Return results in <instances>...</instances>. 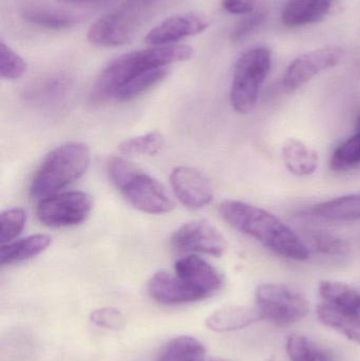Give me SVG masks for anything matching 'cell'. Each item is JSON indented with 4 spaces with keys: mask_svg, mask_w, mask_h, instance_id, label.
<instances>
[{
    "mask_svg": "<svg viewBox=\"0 0 360 361\" xmlns=\"http://www.w3.org/2000/svg\"><path fill=\"white\" fill-rule=\"evenodd\" d=\"M204 361H224V360H205Z\"/></svg>",
    "mask_w": 360,
    "mask_h": 361,
    "instance_id": "obj_37",
    "label": "cell"
},
{
    "mask_svg": "<svg viewBox=\"0 0 360 361\" xmlns=\"http://www.w3.org/2000/svg\"><path fill=\"white\" fill-rule=\"evenodd\" d=\"M71 82L63 74L56 73L44 76L27 87L25 99L35 106H51L65 99Z\"/></svg>",
    "mask_w": 360,
    "mask_h": 361,
    "instance_id": "obj_18",
    "label": "cell"
},
{
    "mask_svg": "<svg viewBox=\"0 0 360 361\" xmlns=\"http://www.w3.org/2000/svg\"><path fill=\"white\" fill-rule=\"evenodd\" d=\"M317 315L325 326L360 345V313L342 311L323 302L317 307Z\"/></svg>",
    "mask_w": 360,
    "mask_h": 361,
    "instance_id": "obj_21",
    "label": "cell"
},
{
    "mask_svg": "<svg viewBox=\"0 0 360 361\" xmlns=\"http://www.w3.org/2000/svg\"><path fill=\"white\" fill-rule=\"evenodd\" d=\"M272 68V52L266 47H256L243 53L234 68L230 104L240 114L255 109L262 85Z\"/></svg>",
    "mask_w": 360,
    "mask_h": 361,
    "instance_id": "obj_5",
    "label": "cell"
},
{
    "mask_svg": "<svg viewBox=\"0 0 360 361\" xmlns=\"http://www.w3.org/2000/svg\"><path fill=\"white\" fill-rule=\"evenodd\" d=\"M221 4L226 12L245 16L255 12L257 0H222Z\"/></svg>",
    "mask_w": 360,
    "mask_h": 361,
    "instance_id": "obj_34",
    "label": "cell"
},
{
    "mask_svg": "<svg viewBox=\"0 0 360 361\" xmlns=\"http://www.w3.org/2000/svg\"><path fill=\"white\" fill-rule=\"evenodd\" d=\"M90 160L88 146L80 142H69L54 148L34 173L30 193L37 200L56 195L86 173Z\"/></svg>",
    "mask_w": 360,
    "mask_h": 361,
    "instance_id": "obj_3",
    "label": "cell"
},
{
    "mask_svg": "<svg viewBox=\"0 0 360 361\" xmlns=\"http://www.w3.org/2000/svg\"><path fill=\"white\" fill-rule=\"evenodd\" d=\"M52 243L50 235L44 233L4 244L0 248V264L11 265L30 260L46 250Z\"/></svg>",
    "mask_w": 360,
    "mask_h": 361,
    "instance_id": "obj_20",
    "label": "cell"
},
{
    "mask_svg": "<svg viewBox=\"0 0 360 361\" xmlns=\"http://www.w3.org/2000/svg\"><path fill=\"white\" fill-rule=\"evenodd\" d=\"M334 0H289L281 11V20L289 27H299L323 20Z\"/></svg>",
    "mask_w": 360,
    "mask_h": 361,
    "instance_id": "obj_15",
    "label": "cell"
},
{
    "mask_svg": "<svg viewBox=\"0 0 360 361\" xmlns=\"http://www.w3.org/2000/svg\"><path fill=\"white\" fill-rule=\"evenodd\" d=\"M223 220L239 233L253 238L283 258L306 261L310 250L299 235L268 210L237 200H225L219 206Z\"/></svg>",
    "mask_w": 360,
    "mask_h": 361,
    "instance_id": "obj_1",
    "label": "cell"
},
{
    "mask_svg": "<svg viewBox=\"0 0 360 361\" xmlns=\"http://www.w3.org/2000/svg\"><path fill=\"white\" fill-rule=\"evenodd\" d=\"M164 146V137L160 133H149L131 137L120 144V152L127 156L152 157L158 154Z\"/></svg>",
    "mask_w": 360,
    "mask_h": 361,
    "instance_id": "obj_27",
    "label": "cell"
},
{
    "mask_svg": "<svg viewBox=\"0 0 360 361\" xmlns=\"http://www.w3.org/2000/svg\"><path fill=\"white\" fill-rule=\"evenodd\" d=\"M318 290L325 303L342 311L360 313V293L349 284L337 281H321Z\"/></svg>",
    "mask_w": 360,
    "mask_h": 361,
    "instance_id": "obj_22",
    "label": "cell"
},
{
    "mask_svg": "<svg viewBox=\"0 0 360 361\" xmlns=\"http://www.w3.org/2000/svg\"><path fill=\"white\" fill-rule=\"evenodd\" d=\"M107 175L120 195L139 212L162 214L175 208V202L158 180L125 159L110 158L107 162Z\"/></svg>",
    "mask_w": 360,
    "mask_h": 361,
    "instance_id": "obj_4",
    "label": "cell"
},
{
    "mask_svg": "<svg viewBox=\"0 0 360 361\" xmlns=\"http://www.w3.org/2000/svg\"><path fill=\"white\" fill-rule=\"evenodd\" d=\"M313 248L319 254L330 257H346L351 252L347 240L327 231H314L310 235Z\"/></svg>",
    "mask_w": 360,
    "mask_h": 361,
    "instance_id": "obj_28",
    "label": "cell"
},
{
    "mask_svg": "<svg viewBox=\"0 0 360 361\" xmlns=\"http://www.w3.org/2000/svg\"><path fill=\"white\" fill-rule=\"evenodd\" d=\"M91 322L99 328L120 330L125 324L123 314L113 307H103L91 314Z\"/></svg>",
    "mask_w": 360,
    "mask_h": 361,
    "instance_id": "obj_33",
    "label": "cell"
},
{
    "mask_svg": "<svg viewBox=\"0 0 360 361\" xmlns=\"http://www.w3.org/2000/svg\"><path fill=\"white\" fill-rule=\"evenodd\" d=\"M342 59L344 50L336 46L323 47L304 53L296 57L285 70L283 78V88L287 92H294L315 76L336 67Z\"/></svg>",
    "mask_w": 360,
    "mask_h": 361,
    "instance_id": "obj_9",
    "label": "cell"
},
{
    "mask_svg": "<svg viewBox=\"0 0 360 361\" xmlns=\"http://www.w3.org/2000/svg\"><path fill=\"white\" fill-rule=\"evenodd\" d=\"M175 273L200 300L215 294L223 284L218 269L194 255L179 259L175 264Z\"/></svg>",
    "mask_w": 360,
    "mask_h": 361,
    "instance_id": "obj_11",
    "label": "cell"
},
{
    "mask_svg": "<svg viewBox=\"0 0 360 361\" xmlns=\"http://www.w3.org/2000/svg\"><path fill=\"white\" fill-rule=\"evenodd\" d=\"M145 23L124 4L97 19L87 33V39L99 48H116L130 42Z\"/></svg>",
    "mask_w": 360,
    "mask_h": 361,
    "instance_id": "obj_8",
    "label": "cell"
},
{
    "mask_svg": "<svg viewBox=\"0 0 360 361\" xmlns=\"http://www.w3.org/2000/svg\"><path fill=\"white\" fill-rule=\"evenodd\" d=\"M281 154L287 171L296 177H309L318 169V152L302 140L287 139L283 144Z\"/></svg>",
    "mask_w": 360,
    "mask_h": 361,
    "instance_id": "obj_17",
    "label": "cell"
},
{
    "mask_svg": "<svg viewBox=\"0 0 360 361\" xmlns=\"http://www.w3.org/2000/svg\"><path fill=\"white\" fill-rule=\"evenodd\" d=\"M261 320H264V317L257 307L230 305L211 314L206 319V326L218 333L232 332Z\"/></svg>",
    "mask_w": 360,
    "mask_h": 361,
    "instance_id": "obj_16",
    "label": "cell"
},
{
    "mask_svg": "<svg viewBox=\"0 0 360 361\" xmlns=\"http://www.w3.org/2000/svg\"><path fill=\"white\" fill-rule=\"evenodd\" d=\"M204 345L192 336H179L171 339L161 352L159 361H204Z\"/></svg>",
    "mask_w": 360,
    "mask_h": 361,
    "instance_id": "obj_23",
    "label": "cell"
},
{
    "mask_svg": "<svg viewBox=\"0 0 360 361\" xmlns=\"http://www.w3.org/2000/svg\"><path fill=\"white\" fill-rule=\"evenodd\" d=\"M27 72V63L20 55L0 40V76L4 80H15Z\"/></svg>",
    "mask_w": 360,
    "mask_h": 361,
    "instance_id": "obj_31",
    "label": "cell"
},
{
    "mask_svg": "<svg viewBox=\"0 0 360 361\" xmlns=\"http://www.w3.org/2000/svg\"><path fill=\"white\" fill-rule=\"evenodd\" d=\"M23 16L27 23L56 31L70 29L77 23V20L73 16L58 11L34 8L25 11Z\"/></svg>",
    "mask_w": 360,
    "mask_h": 361,
    "instance_id": "obj_26",
    "label": "cell"
},
{
    "mask_svg": "<svg viewBox=\"0 0 360 361\" xmlns=\"http://www.w3.org/2000/svg\"><path fill=\"white\" fill-rule=\"evenodd\" d=\"M170 184L177 199L190 209H201L213 201L211 180L198 169L177 167L171 171Z\"/></svg>",
    "mask_w": 360,
    "mask_h": 361,
    "instance_id": "obj_13",
    "label": "cell"
},
{
    "mask_svg": "<svg viewBox=\"0 0 360 361\" xmlns=\"http://www.w3.org/2000/svg\"><path fill=\"white\" fill-rule=\"evenodd\" d=\"M148 292L156 302L164 305H178L200 301L175 271H160L148 282Z\"/></svg>",
    "mask_w": 360,
    "mask_h": 361,
    "instance_id": "obj_14",
    "label": "cell"
},
{
    "mask_svg": "<svg viewBox=\"0 0 360 361\" xmlns=\"http://www.w3.org/2000/svg\"><path fill=\"white\" fill-rule=\"evenodd\" d=\"M287 352L291 361H331L330 356L302 335H291Z\"/></svg>",
    "mask_w": 360,
    "mask_h": 361,
    "instance_id": "obj_29",
    "label": "cell"
},
{
    "mask_svg": "<svg viewBox=\"0 0 360 361\" xmlns=\"http://www.w3.org/2000/svg\"><path fill=\"white\" fill-rule=\"evenodd\" d=\"M192 55L194 49L186 44L150 46L120 55L104 68L93 87L91 99L94 103L116 99L118 91L139 74L188 61Z\"/></svg>",
    "mask_w": 360,
    "mask_h": 361,
    "instance_id": "obj_2",
    "label": "cell"
},
{
    "mask_svg": "<svg viewBox=\"0 0 360 361\" xmlns=\"http://www.w3.org/2000/svg\"><path fill=\"white\" fill-rule=\"evenodd\" d=\"M268 13L266 11H255L251 14L245 15L232 31V40L235 42H240L247 39L249 36L258 31L266 23Z\"/></svg>",
    "mask_w": 360,
    "mask_h": 361,
    "instance_id": "obj_32",
    "label": "cell"
},
{
    "mask_svg": "<svg viewBox=\"0 0 360 361\" xmlns=\"http://www.w3.org/2000/svg\"><path fill=\"white\" fill-rule=\"evenodd\" d=\"M168 67L156 68L148 70L135 76V78L127 82L116 95L118 102H129L147 92L156 85L165 80L169 75Z\"/></svg>",
    "mask_w": 360,
    "mask_h": 361,
    "instance_id": "obj_24",
    "label": "cell"
},
{
    "mask_svg": "<svg viewBox=\"0 0 360 361\" xmlns=\"http://www.w3.org/2000/svg\"><path fill=\"white\" fill-rule=\"evenodd\" d=\"M360 165V133L342 142L332 154L330 169L336 173H346Z\"/></svg>",
    "mask_w": 360,
    "mask_h": 361,
    "instance_id": "obj_25",
    "label": "cell"
},
{
    "mask_svg": "<svg viewBox=\"0 0 360 361\" xmlns=\"http://www.w3.org/2000/svg\"><path fill=\"white\" fill-rule=\"evenodd\" d=\"M311 216L334 222L360 220V193L342 195L316 204L309 210Z\"/></svg>",
    "mask_w": 360,
    "mask_h": 361,
    "instance_id": "obj_19",
    "label": "cell"
},
{
    "mask_svg": "<svg viewBox=\"0 0 360 361\" xmlns=\"http://www.w3.org/2000/svg\"><path fill=\"white\" fill-rule=\"evenodd\" d=\"M356 133H360V114L356 121Z\"/></svg>",
    "mask_w": 360,
    "mask_h": 361,
    "instance_id": "obj_36",
    "label": "cell"
},
{
    "mask_svg": "<svg viewBox=\"0 0 360 361\" xmlns=\"http://www.w3.org/2000/svg\"><path fill=\"white\" fill-rule=\"evenodd\" d=\"M170 243L178 252H200L222 257L228 250V242L224 235L204 220L192 221L182 225L173 233Z\"/></svg>",
    "mask_w": 360,
    "mask_h": 361,
    "instance_id": "obj_10",
    "label": "cell"
},
{
    "mask_svg": "<svg viewBox=\"0 0 360 361\" xmlns=\"http://www.w3.org/2000/svg\"><path fill=\"white\" fill-rule=\"evenodd\" d=\"M93 199L84 191H69L40 200L36 214L40 223L52 228L74 226L92 212Z\"/></svg>",
    "mask_w": 360,
    "mask_h": 361,
    "instance_id": "obj_7",
    "label": "cell"
},
{
    "mask_svg": "<svg viewBox=\"0 0 360 361\" xmlns=\"http://www.w3.org/2000/svg\"><path fill=\"white\" fill-rule=\"evenodd\" d=\"M70 1H78V2H99V1H104V0H70Z\"/></svg>",
    "mask_w": 360,
    "mask_h": 361,
    "instance_id": "obj_35",
    "label": "cell"
},
{
    "mask_svg": "<svg viewBox=\"0 0 360 361\" xmlns=\"http://www.w3.org/2000/svg\"><path fill=\"white\" fill-rule=\"evenodd\" d=\"M209 25V17L199 13L175 15L152 27L144 42L151 47L175 44L184 38L202 33Z\"/></svg>",
    "mask_w": 360,
    "mask_h": 361,
    "instance_id": "obj_12",
    "label": "cell"
},
{
    "mask_svg": "<svg viewBox=\"0 0 360 361\" xmlns=\"http://www.w3.org/2000/svg\"><path fill=\"white\" fill-rule=\"evenodd\" d=\"M27 214L23 208L13 207L4 210L0 214V242L4 244L14 241L25 226Z\"/></svg>",
    "mask_w": 360,
    "mask_h": 361,
    "instance_id": "obj_30",
    "label": "cell"
},
{
    "mask_svg": "<svg viewBox=\"0 0 360 361\" xmlns=\"http://www.w3.org/2000/svg\"><path fill=\"white\" fill-rule=\"evenodd\" d=\"M256 303L263 315L278 326L299 322L309 313V301L292 286L280 283L260 284L256 288Z\"/></svg>",
    "mask_w": 360,
    "mask_h": 361,
    "instance_id": "obj_6",
    "label": "cell"
}]
</instances>
